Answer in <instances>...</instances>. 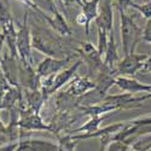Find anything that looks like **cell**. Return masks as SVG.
Returning <instances> with one entry per match:
<instances>
[{"mask_svg": "<svg viewBox=\"0 0 151 151\" xmlns=\"http://www.w3.org/2000/svg\"><path fill=\"white\" fill-rule=\"evenodd\" d=\"M29 12L27 11L24 14L23 23L17 32V52L21 62L28 63L33 65V58H32V34L29 27Z\"/></svg>", "mask_w": 151, "mask_h": 151, "instance_id": "cell-3", "label": "cell"}, {"mask_svg": "<svg viewBox=\"0 0 151 151\" xmlns=\"http://www.w3.org/2000/svg\"><path fill=\"white\" fill-rule=\"evenodd\" d=\"M120 12L121 19V40L124 56L128 55L131 51H134L137 44L142 39V29L137 26L133 21V17L127 15L124 11Z\"/></svg>", "mask_w": 151, "mask_h": 151, "instance_id": "cell-2", "label": "cell"}, {"mask_svg": "<svg viewBox=\"0 0 151 151\" xmlns=\"http://www.w3.org/2000/svg\"><path fill=\"white\" fill-rule=\"evenodd\" d=\"M108 41H109V33H106L105 30L98 29V46L97 50L100 56H104L106 47H108Z\"/></svg>", "mask_w": 151, "mask_h": 151, "instance_id": "cell-22", "label": "cell"}, {"mask_svg": "<svg viewBox=\"0 0 151 151\" xmlns=\"http://www.w3.org/2000/svg\"><path fill=\"white\" fill-rule=\"evenodd\" d=\"M142 71H146V73H151V55L147 57V59L144 62V65Z\"/></svg>", "mask_w": 151, "mask_h": 151, "instance_id": "cell-29", "label": "cell"}, {"mask_svg": "<svg viewBox=\"0 0 151 151\" xmlns=\"http://www.w3.org/2000/svg\"><path fill=\"white\" fill-rule=\"evenodd\" d=\"M79 140L73 139L71 134H64V135H58V146L60 151H75Z\"/></svg>", "mask_w": 151, "mask_h": 151, "instance_id": "cell-21", "label": "cell"}, {"mask_svg": "<svg viewBox=\"0 0 151 151\" xmlns=\"http://www.w3.org/2000/svg\"><path fill=\"white\" fill-rule=\"evenodd\" d=\"M76 22L86 28V18H85V16H83L82 12H81V14H79V15H78V17H76Z\"/></svg>", "mask_w": 151, "mask_h": 151, "instance_id": "cell-31", "label": "cell"}, {"mask_svg": "<svg viewBox=\"0 0 151 151\" xmlns=\"http://www.w3.org/2000/svg\"><path fill=\"white\" fill-rule=\"evenodd\" d=\"M15 21L12 18L11 10L7 0H0V27H1L3 34L6 33L14 27Z\"/></svg>", "mask_w": 151, "mask_h": 151, "instance_id": "cell-18", "label": "cell"}, {"mask_svg": "<svg viewBox=\"0 0 151 151\" xmlns=\"http://www.w3.org/2000/svg\"><path fill=\"white\" fill-rule=\"evenodd\" d=\"M6 144H11L7 137V131H6V126L0 119V146H4Z\"/></svg>", "mask_w": 151, "mask_h": 151, "instance_id": "cell-25", "label": "cell"}, {"mask_svg": "<svg viewBox=\"0 0 151 151\" xmlns=\"http://www.w3.org/2000/svg\"><path fill=\"white\" fill-rule=\"evenodd\" d=\"M18 60L19 59L12 57L10 53H5L0 58V68L12 87H21L18 80Z\"/></svg>", "mask_w": 151, "mask_h": 151, "instance_id": "cell-9", "label": "cell"}, {"mask_svg": "<svg viewBox=\"0 0 151 151\" xmlns=\"http://www.w3.org/2000/svg\"><path fill=\"white\" fill-rule=\"evenodd\" d=\"M30 34H32V47H34L37 51L42 52L47 57L57 58V56L63 53L65 56V50L63 48L60 37L55 33L44 29L37 26V24H33Z\"/></svg>", "mask_w": 151, "mask_h": 151, "instance_id": "cell-1", "label": "cell"}, {"mask_svg": "<svg viewBox=\"0 0 151 151\" xmlns=\"http://www.w3.org/2000/svg\"><path fill=\"white\" fill-rule=\"evenodd\" d=\"M46 3L48 5V9L52 11L53 14V17L51 18L50 17V21L47 22L50 26H51V28L60 36H69L71 35V29L69 27V24L67 23L64 16H63L60 12L58 11V9L56 7L53 0H46Z\"/></svg>", "mask_w": 151, "mask_h": 151, "instance_id": "cell-10", "label": "cell"}, {"mask_svg": "<svg viewBox=\"0 0 151 151\" xmlns=\"http://www.w3.org/2000/svg\"><path fill=\"white\" fill-rule=\"evenodd\" d=\"M62 3L64 4V5H70V4H78L80 7L83 5V3H82V0H62Z\"/></svg>", "mask_w": 151, "mask_h": 151, "instance_id": "cell-30", "label": "cell"}, {"mask_svg": "<svg viewBox=\"0 0 151 151\" xmlns=\"http://www.w3.org/2000/svg\"><path fill=\"white\" fill-rule=\"evenodd\" d=\"M85 1H86V0H82V3H85Z\"/></svg>", "mask_w": 151, "mask_h": 151, "instance_id": "cell-34", "label": "cell"}, {"mask_svg": "<svg viewBox=\"0 0 151 151\" xmlns=\"http://www.w3.org/2000/svg\"><path fill=\"white\" fill-rule=\"evenodd\" d=\"M131 142L129 140H124V142H119V140H114L111 142L108 147L106 151H129L131 149Z\"/></svg>", "mask_w": 151, "mask_h": 151, "instance_id": "cell-23", "label": "cell"}, {"mask_svg": "<svg viewBox=\"0 0 151 151\" xmlns=\"http://www.w3.org/2000/svg\"><path fill=\"white\" fill-rule=\"evenodd\" d=\"M119 53H117V47L115 44V35L114 30L109 34V41L108 47L104 55V65H106L110 69H116L117 63H119Z\"/></svg>", "mask_w": 151, "mask_h": 151, "instance_id": "cell-16", "label": "cell"}, {"mask_svg": "<svg viewBox=\"0 0 151 151\" xmlns=\"http://www.w3.org/2000/svg\"><path fill=\"white\" fill-rule=\"evenodd\" d=\"M17 146H18V143L6 144V145H4V146H0V151H15Z\"/></svg>", "mask_w": 151, "mask_h": 151, "instance_id": "cell-28", "label": "cell"}, {"mask_svg": "<svg viewBox=\"0 0 151 151\" xmlns=\"http://www.w3.org/2000/svg\"><path fill=\"white\" fill-rule=\"evenodd\" d=\"M18 126H19L21 131H27V132H32V131L53 132L51 126L44 122L40 114H36L33 109L27 108L26 104H24V102L19 104Z\"/></svg>", "mask_w": 151, "mask_h": 151, "instance_id": "cell-4", "label": "cell"}, {"mask_svg": "<svg viewBox=\"0 0 151 151\" xmlns=\"http://www.w3.org/2000/svg\"><path fill=\"white\" fill-rule=\"evenodd\" d=\"M73 55H69L64 58H55V57H45L36 67V74L40 80L55 76L59 71L64 69V67L71 60Z\"/></svg>", "mask_w": 151, "mask_h": 151, "instance_id": "cell-6", "label": "cell"}, {"mask_svg": "<svg viewBox=\"0 0 151 151\" xmlns=\"http://www.w3.org/2000/svg\"><path fill=\"white\" fill-rule=\"evenodd\" d=\"M115 85L122 92L126 93H151V85H146L143 82H139L138 80L128 76H117L115 80Z\"/></svg>", "mask_w": 151, "mask_h": 151, "instance_id": "cell-11", "label": "cell"}, {"mask_svg": "<svg viewBox=\"0 0 151 151\" xmlns=\"http://www.w3.org/2000/svg\"><path fill=\"white\" fill-rule=\"evenodd\" d=\"M131 6L135 10H138L143 15L144 18L146 19H151V0H149L147 3L143 4V5H139V4H135L134 1L131 3Z\"/></svg>", "mask_w": 151, "mask_h": 151, "instance_id": "cell-24", "label": "cell"}, {"mask_svg": "<svg viewBox=\"0 0 151 151\" xmlns=\"http://www.w3.org/2000/svg\"><path fill=\"white\" fill-rule=\"evenodd\" d=\"M96 88V83L88 76H79L75 75L70 82L68 92L74 97H82L87 92Z\"/></svg>", "mask_w": 151, "mask_h": 151, "instance_id": "cell-13", "label": "cell"}, {"mask_svg": "<svg viewBox=\"0 0 151 151\" xmlns=\"http://www.w3.org/2000/svg\"><path fill=\"white\" fill-rule=\"evenodd\" d=\"M112 3L106 4H99V12L96 18V24L98 29L105 30L106 33H111L112 30V23H114V17H112Z\"/></svg>", "mask_w": 151, "mask_h": 151, "instance_id": "cell-12", "label": "cell"}, {"mask_svg": "<svg viewBox=\"0 0 151 151\" xmlns=\"http://www.w3.org/2000/svg\"><path fill=\"white\" fill-rule=\"evenodd\" d=\"M106 3H112V0H99V4H106Z\"/></svg>", "mask_w": 151, "mask_h": 151, "instance_id": "cell-32", "label": "cell"}, {"mask_svg": "<svg viewBox=\"0 0 151 151\" xmlns=\"http://www.w3.org/2000/svg\"><path fill=\"white\" fill-rule=\"evenodd\" d=\"M81 63H82V59L80 58V59H78L76 62L74 63L73 65H70L69 68H67V69H63L62 71H59L56 76H55V79H53V81H52V85H51V87L44 93V96H45V98L47 99L51 94H53V93H56L60 87H63L65 83H68L69 81H71L73 80V78L75 76V73H76V70L80 68V65H81Z\"/></svg>", "mask_w": 151, "mask_h": 151, "instance_id": "cell-8", "label": "cell"}, {"mask_svg": "<svg viewBox=\"0 0 151 151\" xmlns=\"http://www.w3.org/2000/svg\"><path fill=\"white\" fill-rule=\"evenodd\" d=\"M81 12L83 14L86 18V28H85V34L88 36L90 34V24L91 22L96 21L98 12H99V0H86L83 5L81 6Z\"/></svg>", "mask_w": 151, "mask_h": 151, "instance_id": "cell-15", "label": "cell"}, {"mask_svg": "<svg viewBox=\"0 0 151 151\" xmlns=\"http://www.w3.org/2000/svg\"><path fill=\"white\" fill-rule=\"evenodd\" d=\"M142 40L151 45V19H147L145 24V28L142 34Z\"/></svg>", "mask_w": 151, "mask_h": 151, "instance_id": "cell-26", "label": "cell"}, {"mask_svg": "<svg viewBox=\"0 0 151 151\" xmlns=\"http://www.w3.org/2000/svg\"><path fill=\"white\" fill-rule=\"evenodd\" d=\"M23 91V100L24 104L27 108L33 109L36 114H40V109L42 106V104L45 103V96L41 92V90H36V91H30V90H24Z\"/></svg>", "mask_w": 151, "mask_h": 151, "instance_id": "cell-14", "label": "cell"}, {"mask_svg": "<svg viewBox=\"0 0 151 151\" xmlns=\"http://www.w3.org/2000/svg\"><path fill=\"white\" fill-rule=\"evenodd\" d=\"M80 45L81 47L76 51L81 55L82 62H85L88 67L90 74H98L104 64L103 57L99 55L98 50L91 42H80Z\"/></svg>", "mask_w": 151, "mask_h": 151, "instance_id": "cell-7", "label": "cell"}, {"mask_svg": "<svg viewBox=\"0 0 151 151\" xmlns=\"http://www.w3.org/2000/svg\"><path fill=\"white\" fill-rule=\"evenodd\" d=\"M133 0H117V9L119 11H127V9L131 6V3Z\"/></svg>", "mask_w": 151, "mask_h": 151, "instance_id": "cell-27", "label": "cell"}, {"mask_svg": "<svg viewBox=\"0 0 151 151\" xmlns=\"http://www.w3.org/2000/svg\"><path fill=\"white\" fill-rule=\"evenodd\" d=\"M147 53H135L131 51L128 55H126L122 60L117 63V73L119 76H129V75H135L139 70L143 69L144 62L147 59Z\"/></svg>", "mask_w": 151, "mask_h": 151, "instance_id": "cell-5", "label": "cell"}, {"mask_svg": "<svg viewBox=\"0 0 151 151\" xmlns=\"http://www.w3.org/2000/svg\"><path fill=\"white\" fill-rule=\"evenodd\" d=\"M146 151H151V147H150V149H149V150H146Z\"/></svg>", "mask_w": 151, "mask_h": 151, "instance_id": "cell-33", "label": "cell"}, {"mask_svg": "<svg viewBox=\"0 0 151 151\" xmlns=\"http://www.w3.org/2000/svg\"><path fill=\"white\" fill-rule=\"evenodd\" d=\"M27 151H60L58 144L41 139H24Z\"/></svg>", "mask_w": 151, "mask_h": 151, "instance_id": "cell-20", "label": "cell"}, {"mask_svg": "<svg viewBox=\"0 0 151 151\" xmlns=\"http://www.w3.org/2000/svg\"><path fill=\"white\" fill-rule=\"evenodd\" d=\"M80 97H74L68 91L60 92L56 97V106L58 111H71L73 109H78Z\"/></svg>", "mask_w": 151, "mask_h": 151, "instance_id": "cell-17", "label": "cell"}, {"mask_svg": "<svg viewBox=\"0 0 151 151\" xmlns=\"http://www.w3.org/2000/svg\"><path fill=\"white\" fill-rule=\"evenodd\" d=\"M105 117H106V115L90 117V120L87 121L85 124L80 126V127L76 128V129H73L68 134H91V133H94V132L100 129V123H102V121Z\"/></svg>", "mask_w": 151, "mask_h": 151, "instance_id": "cell-19", "label": "cell"}]
</instances>
